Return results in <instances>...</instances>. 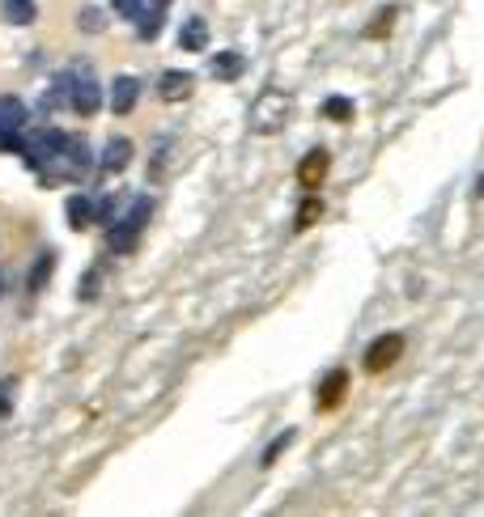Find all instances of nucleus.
I'll list each match as a JSON object with an SVG mask.
<instances>
[{"label":"nucleus","mask_w":484,"mask_h":517,"mask_svg":"<svg viewBox=\"0 0 484 517\" xmlns=\"http://www.w3.org/2000/svg\"><path fill=\"white\" fill-rule=\"evenodd\" d=\"M213 73H217L221 81L238 77V73H242V59H238V51H221V56L213 59Z\"/></svg>","instance_id":"15"},{"label":"nucleus","mask_w":484,"mask_h":517,"mask_svg":"<svg viewBox=\"0 0 484 517\" xmlns=\"http://www.w3.org/2000/svg\"><path fill=\"white\" fill-rule=\"evenodd\" d=\"M345 395H349V369H331L328 378L319 382V399H314V407H319V411H336V407L345 403Z\"/></svg>","instance_id":"5"},{"label":"nucleus","mask_w":484,"mask_h":517,"mask_svg":"<svg viewBox=\"0 0 484 517\" xmlns=\"http://www.w3.org/2000/svg\"><path fill=\"white\" fill-rule=\"evenodd\" d=\"M68 216H73V230H90L94 225V204L85 195H73L68 200Z\"/></svg>","instance_id":"11"},{"label":"nucleus","mask_w":484,"mask_h":517,"mask_svg":"<svg viewBox=\"0 0 484 517\" xmlns=\"http://www.w3.org/2000/svg\"><path fill=\"white\" fill-rule=\"evenodd\" d=\"M323 111H328L331 119H353V106L349 102H345V98H331L328 106H323Z\"/></svg>","instance_id":"18"},{"label":"nucleus","mask_w":484,"mask_h":517,"mask_svg":"<svg viewBox=\"0 0 484 517\" xmlns=\"http://www.w3.org/2000/svg\"><path fill=\"white\" fill-rule=\"evenodd\" d=\"M102 26H107V13L102 9H81V30L85 35H98Z\"/></svg>","instance_id":"16"},{"label":"nucleus","mask_w":484,"mask_h":517,"mask_svg":"<svg viewBox=\"0 0 484 517\" xmlns=\"http://www.w3.org/2000/svg\"><path fill=\"white\" fill-rule=\"evenodd\" d=\"M290 441H293V433H285V437H276V445H268V450H264V466H268V462H276V454H281V450H285Z\"/></svg>","instance_id":"19"},{"label":"nucleus","mask_w":484,"mask_h":517,"mask_svg":"<svg viewBox=\"0 0 484 517\" xmlns=\"http://www.w3.org/2000/svg\"><path fill=\"white\" fill-rule=\"evenodd\" d=\"M9 390H13V378L0 382V416H9Z\"/></svg>","instance_id":"20"},{"label":"nucleus","mask_w":484,"mask_h":517,"mask_svg":"<svg viewBox=\"0 0 484 517\" xmlns=\"http://www.w3.org/2000/svg\"><path fill=\"white\" fill-rule=\"evenodd\" d=\"M128 161H132V140H128V136H115V140H107V153H102V170L115 174V170H123Z\"/></svg>","instance_id":"6"},{"label":"nucleus","mask_w":484,"mask_h":517,"mask_svg":"<svg viewBox=\"0 0 484 517\" xmlns=\"http://www.w3.org/2000/svg\"><path fill=\"white\" fill-rule=\"evenodd\" d=\"M136 98H140V81L136 77H119L115 81V94H111V111L115 115H128L136 106Z\"/></svg>","instance_id":"8"},{"label":"nucleus","mask_w":484,"mask_h":517,"mask_svg":"<svg viewBox=\"0 0 484 517\" xmlns=\"http://www.w3.org/2000/svg\"><path fill=\"white\" fill-rule=\"evenodd\" d=\"M195 77L192 73H162V85H157V94H162V102H179V98L192 94Z\"/></svg>","instance_id":"7"},{"label":"nucleus","mask_w":484,"mask_h":517,"mask_svg":"<svg viewBox=\"0 0 484 517\" xmlns=\"http://www.w3.org/2000/svg\"><path fill=\"white\" fill-rule=\"evenodd\" d=\"M4 18L13 26H30L35 21V0H4Z\"/></svg>","instance_id":"13"},{"label":"nucleus","mask_w":484,"mask_h":517,"mask_svg":"<svg viewBox=\"0 0 484 517\" xmlns=\"http://www.w3.org/2000/svg\"><path fill=\"white\" fill-rule=\"evenodd\" d=\"M331 170V153L328 149H310L302 157V166H298V183H302V192H319L323 187V178Z\"/></svg>","instance_id":"4"},{"label":"nucleus","mask_w":484,"mask_h":517,"mask_svg":"<svg viewBox=\"0 0 484 517\" xmlns=\"http://www.w3.org/2000/svg\"><path fill=\"white\" fill-rule=\"evenodd\" d=\"M149 208H154V204H149V200H140V204H136V212H128L115 230L107 233V247H111V250H132V242L140 238V225H145Z\"/></svg>","instance_id":"3"},{"label":"nucleus","mask_w":484,"mask_h":517,"mask_svg":"<svg viewBox=\"0 0 484 517\" xmlns=\"http://www.w3.org/2000/svg\"><path fill=\"white\" fill-rule=\"evenodd\" d=\"M404 348H408V340L400 335V331H391V335H378L374 344L366 348V373H387V369H395V364L404 361Z\"/></svg>","instance_id":"2"},{"label":"nucleus","mask_w":484,"mask_h":517,"mask_svg":"<svg viewBox=\"0 0 484 517\" xmlns=\"http://www.w3.org/2000/svg\"><path fill=\"white\" fill-rule=\"evenodd\" d=\"M290 111H293V98L285 94V90H268V94L255 98L251 128H255V132H276V128L290 119Z\"/></svg>","instance_id":"1"},{"label":"nucleus","mask_w":484,"mask_h":517,"mask_svg":"<svg viewBox=\"0 0 484 517\" xmlns=\"http://www.w3.org/2000/svg\"><path fill=\"white\" fill-rule=\"evenodd\" d=\"M98 102H102V94H98L94 81H81L77 90H73V111H77V115H94Z\"/></svg>","instance_id":"10"},{"label":"nucleus","mask_w":484,"mask_h":517,"mask_svg":"<svg viewBox=\"0 0 484 517\" xmlns=\"http://www.w3.org/2000/svg\"><path fill=\"white\" fill-rule=\"evenodd\" d=\"M179 47H183V51H204V47H209V26H204L200 18L183 21V30H179Z\"/></svg>","instance_id":"9"},{"label":"nucleus","mask_w":484,"mask_h":517,"mask_svg":"<svg viewBox=\"0 0 484 517\" xmlns=\"http://www.w3.org/2000/svg\"><path fill=\"white\" fill-rule=\"evenodd\" d=\"M52 268H56V259H52V255H43V259H39V268H35V276H30V293H39V288L47 285Z\"/></svg>","instance_id":"17"},{"label":"nucleus","mask_w":484,"mask_h":517,"mask_svg":"<svg viewBox=\"0 0 484 517\" xmlns=\"http://www.w3.org/2000/svg\"><path fill=\"white\" fill-rule=\"evenodd\" d=\"M395 18H400V9H395V4H387V9L374 18V26L366 30V39H387L391 30H395Z\"/></svg>","instance_id":"14"},{"label":"nucleus","mask_w":484,"mask_h":517,"mask_svg":"<svg viewBox=\"0 0 484 517\" xmlns=\"http://www.w3.org/2000/svg\"><path fill=\"white\" fill-rule=\"evenodd\" d=\"M319 216H323V200H319L314 192H306V204L298 208V221H293V230H310Z\"/></svg>","instance_id":"12"}]
</instances>
